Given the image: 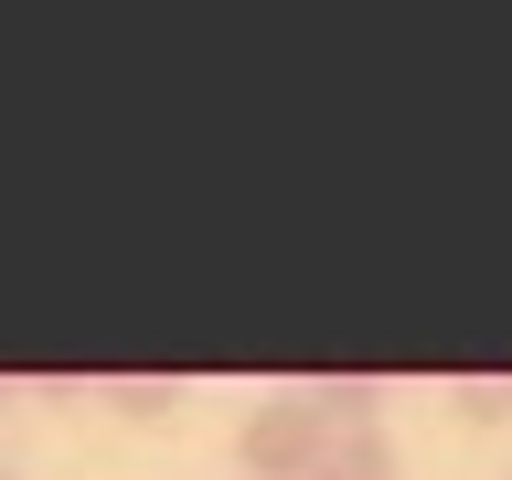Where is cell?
Masks as SVG:
<instances>
[{
	"label": "cell",
	"mask_w": 512,
	"mask_h": 480,
	"mask_svg": "<svg viewBox=\"0 0 512 480\" xmlns=\"http://www.w3.org/2000/svg\"><path fill=\"white\" fill-rule=\"evenodd\" d=\"M331 416L288 384V395H267V406H246V427H235V470L246 480H320V459H331Z\"/></svg>",
	"instance_id": "6da1fadb"
},
{
	"label": "cell",
	"mask_w": 512,
	"mask_h": 480,
	"mask_svg": "<svg viewBox=\"0 0 512 480\" xmlns=\"http://www.w3.org/2000/svg\"><path fill=\"white\" fill-rule=\"evenodd\" d=\"M0 480H11V470H0Z\"/></svg>",
	"instance_id": "5b68a950"
},
{
	"label": "cell",
	"mask_w": 512,
	"mask_h": 480,
	"mask_svg": "<svg viewBox=\"0 0 512 480\" xmlns=\"http://www.w3.org/2000/svg\"><path fill=\"white\" fill-rule=\"evenodd\" d=\"M459 416H470V427H502V416H512V384H491V374L459 384Z\"/></svg>",
	"instance_id": "277c9868"
},
{
	"label": "cell",
	"mask_w": 512,
	"mask_h": 480,
	"mask_svg": "<svg viewBox=\"0 0 512 480\" xmlns=\"http://www.w3.org/2000/svg\"><path fill=\"white\" fill-rule=\"evenodd\" d=\"M320 480H395V438L384 427H342L331 459H320Z\"/></svg>",
	"instance_id": "7a4b0ae2"
},
{
	"label": "cell",
	"mask_w": 512,
	"mask_h": 480,
	"mask_svg": "<svg viewBox=\"0 0 512 480\" xmlns=\"http://www.w3.org/2000/svg\"><path fill=\"white\" fill-rule=\"evenodd\" d=\"M107 406L150 427V416H171V406H182V384H160V374H118V384H107Z\"/></svg>",
	"instance_id": "3957f363"
}]
</instances>
